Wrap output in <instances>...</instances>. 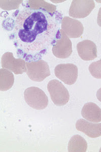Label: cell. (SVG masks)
Returning <instances> with one entry per match:
<instances>
[{
  "label": "cell",
  "mask_w": 101,
  "mask_h": 152,
  "mask_svg": "<svg viewBox=\"0 0 101 152\" xmlns=\"http://www.w3.org/2000/svg\"><path fill=\"white\" fill-rule=\"evenodd\" d=\"M26 74L33 81L42 82L51 75V71L48 63L42 59L26 61Z\"/></svg>",
  "instance_id": "cell-3"
},
{
  "label": "cell",
  "mask_w": 101,
  "mask_h": 152,
  "mask_svg": "<svg viewBox=\"0 0 101 152\" xmlns=\"http://www.w3.org/2000/svg\"><path fill=\"white\" fill-rule=\"evenodd\" d=\"M1 66L2 68L8 69L16 75L22 74L27 71L25 61L21 58H15L12 52H6L2 56Z\"/></svg>",
  "instance_id": "cell-8"
},
{
  "label": "cell",
  "mask_w": 101,
  "mask_h": 152,
  "mask_svg": "<svg viewBox=\"0 0 101 152\" xmlns=\"http://www.w3.org/2000/svg\"><path fill=\"white\" fill-rule=\"evenodd\" d=\"M52 102L55 105L61 107L66 104L70 99L68 91L61 82L57 80H51L47 85Z\"/></svg>",
  "instance_id": "cell-5"
},
{
  "label": "cell",
  "mask_w": 101,
  "mask_h": 152,
  "mask_svg": "<svg viewBox=\"0 0 101 152\" xmlns=\"http://www.w3.org/2000/svg\"><path fill=\"white\" fill-rule=\"evenodd\" d=\"M24 96L28 105L35 110H44L49 104L47 95L43 90L37 87H31L26 89Z\"/></svg>",
  "instance_id": "cell-2"
},
{
  "label": "cell",
  "mask_w": 101,
  "mask_h": 152,
  "mask_svg": "<svg viewBox=\"0 0 101 152\" xmlns=\"http://www.w3.org/2000/svg\"><path fill=\"white\" fill-rule=\"evenodd\" d=\"M89 69L93 77L101 79V59L97 61L92 62L89 66Z\"/></svg>",
  "instance_id": "cell-17"
},
{
  "label": "cell",
  "mask_w": 101,
  "mask_h": 152,
  "mask_svg": "<svg viewBox=\"0 0 101 152\" xmlns=\"http://www.w3.org/2000/svg\"><path fill=\"white\" fill-rule=\"evenodd\" d=\"M23 1H0L1 8L5 10L18 9Z\"/></svg>",
  "instance_id": "cell-16"
},
{
  "label": "cell",
  "mask_w": 101,
  "mask_h": 152,
  "mask_svg": "<svg viewBox=\"0 0 101 152\" xmlns=\"http://www.w3.org/2000/svg\"><path fill=\"white\" fill-rule=\"evenodd\" d=\"M94 8V1L74 0L71 4L69 14L75 18H84L89 15Z\"/></svg>",
  "instance_id": "cell-7"
},
{
  "label": "cell",
  "mask_w": 101,
  "mask_h": 152,
  "mask_svg": "<svg viewBox=\"0 0 101 152\" xmlns=\"http://www.w3.org/2000/svg\"><path fill=\"white\" fill-rule=\"evenodd\" d=\"M96 96H97V97L98 100H99L100 102H101V87L97 92Z\"/></svg>",
  "instance_id": "cell-19"
},
{
  "label": "cell",
  "mask_w": 101,
  "mask_h": 152,
  "mask_svg": "<svg viewBox=\"0 0 101 152\" xmlns=\"http://www.w3.org/2000/svg\"><path fill=\"white\" fill-rule=\"evenodd\" d=\"M14 83L13 73L6 69H0V90L5 91L12 88Z\"/></svg>",
  "instance_id": "cell-14"
},
{
  "label": "cell",
  "mask_w": 101,
  "mask_h": 152,
  "mask_svg": "<svg viewBox=\"0 0 101 152\" xmlns=\"http://www.w3.org/2000/svg\"><path fill=\"white\" fill-rule=\"evenodd\" d=\"M52 46L53 54L57 58H67L72 54V42L61 28Z\"/></svg>",
  "instance_id": "cell-4"
},
{
  "label": "cell",
  "mask_w": 101,
  "mask_h": 152,
  "mask_svg": "<svg viewBox=\"0 0 101 152\" xmlns=\"http://www.w3.org/2000/svg\"><path fill=\"white\" fill-rule=\"evenodd\" d=\"M78 56L84 61H92L97 57V47L94 42L85 40L77 44Z\"/></svg>",
  "instance_id": "cell-10"
},
{
  "label": "cell",
  "mask_w": 101,
  "mask_h": 152,
  "mask_svg": "<svg viewBox=\"0 0 101 152\" xmlns=\"http://www.w3.org/2000/svg\"><path fill=\"white\" fill-rule=\"evenodd\" d=\"M87 143L85 139L79 135H74L70 138L68 145L69 152H84L87 150Z\"/></svg>",
  "instance_id": "cell-13"
},
{
  "label": "cell",
  "mask_w": 101,
  "mask_h": 152,
  "mask_svg": "<svg viewBox=\"0 0 101 152\" xmlns=\"http://www.w3.org/2000/svg\"><path fill=\"white\" fill-rule=\"evenodd\" d=\"M54 73L57 78L65 84L73 85L78 78V67L72 64H59L55 67Z\"/></svg>",
  "instance_id": "cell-6"
},
{
  "label": "cell",
  "mask_w": 101,
  "mask_h": 152,
  "mask_svg": "<svg viewBox=\"0 0 101 152\" xmlns=\"http://www.w3.org/2000/svg\"><path fill=\"white\" fill-rule=\"evenodd\" d=\"M97 23L99 26L101 28V7L100 8L98 12V18H97Z\"/></svg>",
  "instance_id": "cell-18"
},
{
  "label": "cell",
  "mask_w": 101,
  "mask_h": 152,
  "mask_svg": "<svg viewBox=\"0 0 101 152\" xmlns=\"http://www.w3.org/2000/svg\"><path fill=\"white\" fill-rule=\"evenodd\" d=\"M81 115L87 121L99 123L101 121V109L95 103L87 102L82 107Z\"/></svg>",
  "instance_id": "cell-12"
},
{
  "label": "cell",
  "mask_w": 101,
  "mask_h": 152,
  "mask_svg": "<svg viewBox=\"0 0 101 152\" xmlns=\"http://www.w3.org/2000/svg\"><path fill=\"white\" fill-rule=\"evenodd\" d=\"M28 7L33 9H45L48 12H56V7L51 4L48 3L45 1H28Z\"/></svg>",
  "instance_id": "cell-15"
},
{
  "label": "cell",
  "mask_w": 101,
  "mask_h": 152,
  "mask_svg": "<svg viewBox=\"0 0 101 152\" xmlns=\"http://www.w3.org/2000/svg\"><path fill=\"white\" fill-rule=\"evenodd\" d=\"M69 38H78L82 36L84 28L80 21L65 16L61 21V28Z\"/></svg>",
  "instance_id": "cell-9"
},
{
  "label": "cell",
  "mask_w": 101,
  "mask_h": 152,
  "mask_svg": "<svg viewBox=\"0 0 101 152\" xmlns=\"http://www.w3.org/2000/svg\"><path fill=\"white\" fill-rule=\"evenodd\" d=\"M100 152H101V150H100Z\"/></svg>",
  "instance_id": "cell-20"
},
{
  "label": "cell",
  "mask_w": 101,
  "mask_h": 152,
  "mask_svg": "<svg viewBox=\"0 0 101 152\" xmlns=\"http://www.w3.org/2000/svg\"><path fill=\"white\" fill-rule=\"evenodd\" d=\"M14 14L13 31L10 39L13 41L17 55L26 61L41 59L56 38L62 15L57 11L51 13L28 6Z\"/></svg>",
  "instance_id": "cell-1"
},
{
  "label": "cell",
  "mask_w": 101,
  "mask_h": 152,
  "mask_svg": "<svg viewBox=\"0 0 101 152\" xmlns=\"http://www.w3.org/2000/svg\"><path fill=\"white\" fill-rule=\"evenodd\" d=\"M76 129L91 138H96L101 136V123H91L81 119L76 123Z\"/></svg>",
  "instance_id": "cell-11"
}]
</instances>
